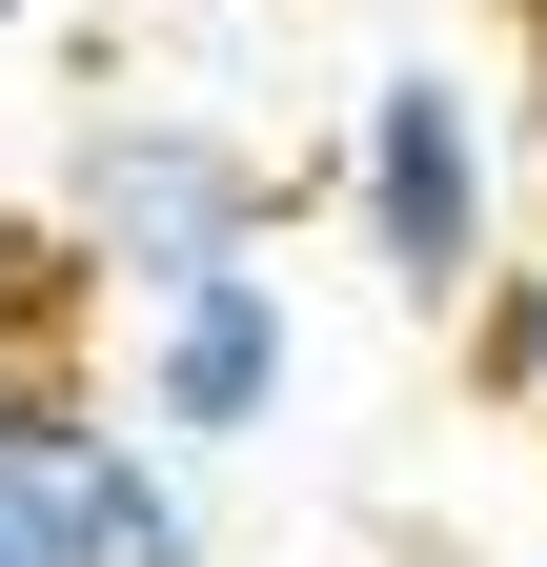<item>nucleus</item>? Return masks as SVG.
<instances>
[{
  "instance_id": "6",
  "label": "nucleus",
  "mask_w": 547,
  "mask_h": 567,
  "mask_svg": "<svg viewBox=\"0 0 547 567\" xmlns=\"http://www.w3.org/2000/svg\"><path fill=\"white\" fill-rule=\"evenodd\" d=\"M466 344H487V385L547 425V224H507V264L466 284Z\"/></svg>"
},
{
  "instance_id": "5",
  "label": "nucleus",
  "mask_w": 547,
  "mask_h": 567,
  "mask_svg": "<svg viewBox=\"0 0 547 567\" xmlns=\"http://www.w3.org/2000/svg\"><path fill=\"white\" fill-rule=\"evenodd\" d=\"M82 567H224V527H203V466H163L143 425H82Z\"/></svg>"
},
{
  "instance_id": "3",
  "label": "nucleus",
  "mask_w": 547,
  "mask_h": 567,
  "mask_svg": "<svg viewBox=\"0 0 547 567\" xmlns=\"http://www.w3.org/2000/svg\"><path fill=\"white\" fill-rule=\"evenodd\" d=\"M305 405V305L285 264H203L163 305H122V425H143L163 466H224V446H285Z\"/></svg>"
},
{
  "instance_id": "2",
  "label": "nucleus",
  "mask_w": 547,
  "mask_h": 567,
  "mask_svg": "<svg viewBox=\"0 0 547 567\" xmlns=\"http://www.w3.org/2000/svg\"><path fill=\"white\" fill-rule=\"evenodd\" d=\"M264 224H285V183H264V142L224 102H82L61 122V264L102 305H163L203 264H264Z\"/></svg>"
},
{
  "instance_id": "4",
  "label": "nucleus",
  "mask_w": 547,
  "mask_h": 567,
  "mask_svg": "<svg viewBox=\"0 0 547 567\" xmlns=\"http://www.w3.org/2000/svg\"><path fill=\"white\" fill-rule=\"evenodd\" d=\"M82 425L61 365H0V567H82Z\"/></svg>"
},
{
  "instance_id": "8",
  "label": "nucleus",
  "mask_w": 547,
  "mask_h": 567,
  "mask_svg": "<svg viewBox=\"0 0 547 567\" xmlns=\"http://www.w3.org/2000/svg\"><path fill=\"white\" fill-rule=\"evenodd\" d=\"M527 567H547V547H527Z\"/></svg>"
},
{
  "instance_id": "7",
  "label": "nucleus",
  "mask_w": 547,
  "mask_h": 567,
  "mask_svg": "<svg viewBox=\"0 0 547 567\" xmlns=\"http://www.w3.org/2000/svg\"><path fill=\"white\" fill-rule=\"evenodd\" d=\"M21 21H41V0H0V41H21Z\"/></svg>"
},
{
  "instance_id": "1",
  "label": "nucleus",
  "mask_w": 547,
  "mask_h": 567,
  "mask_svg": "<svg viewBox=\"0 0 547 567\" xmlns=\"http://www.w3.org/2000/svg\"><path fill=\"white\" fill-rule=\"evenodd\" d=\"M345 244L385 264V305H426V324H466V284L507 264V102H487L466 41L365 61V102H345Z\"/></svg>"
}]
</instances>
